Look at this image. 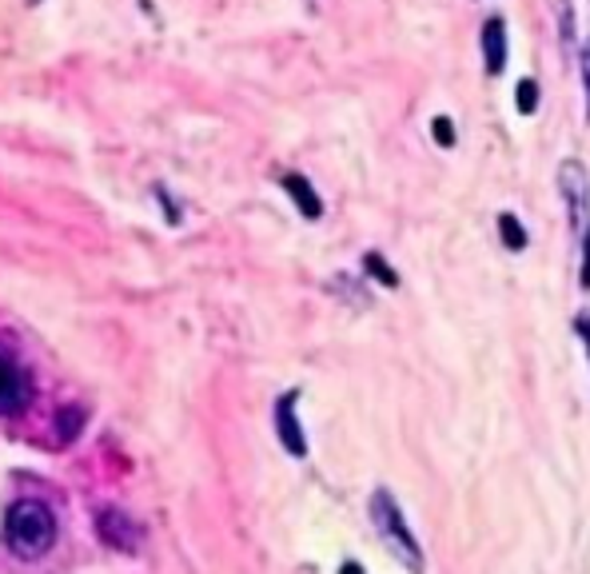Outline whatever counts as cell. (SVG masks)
I'll return each instance as SVG.
<instances>
[{
    "instance_id": "1",
    "label": "cell",
    "mask_w": 590,
    "mask_h": 574,
    "mask_svg": "<svg viewBox=\"0 0 590 574\" xmlns=\"http://www.w3.org/2000/svg\"><path fill=\"white\" fill-rule=\"evenodd\" d=\"M4 543L17 558H40L57 543V518L37 498H20L4 515Z\"/></svg>"
},
{
    "instance_id": "2",
    "label": "cell",
    "mask_w": 590,
    "mask_h": 574,
    "mask_svg": "<svg viewBox=\"0 0 590 574\" xmlns=\"http://www.w3.org/2000/svg\"><path fill=\"white\" fill-rule=\"evenodd\" d=\"M372 518H375V526H380V535L387 538L391 555H400L403 563L411 566V571L420 574L423 571V551H420V543H415V535L407 531V523H403L400 507H395V498H391L387 491H375Z\"/></svg>"
},
{
    "instance_id": "3",
    "label": "cell",
    "mask_w": 590,
    "mask_h": 574,
    "mask_svg": "<svg viewBox=\"0 0 590 574\" xmlns=\"http://www.w3.org/2000/svg\"><path fill=\"white\" fill-rule=\"evenodd\" d=\"M559 191H562V200H567V211H571L574 231L582 236V231L590 228V180H587V172H582L579 160H567L559 168Z\"/></svg>"
},
{
    "instance_id": "4",
    "label": "cell",
    "mask_w": 590,
    "mask_h": 574,
    "mask_svg": "<svg viewBox=\"0 0 590 574\" xmlns=\"http://www.w3.org/2000/svg\"><path fill=\"white\" fill-rule=\"evenodd\" d=\"M96 526H100L105 543L120 546V551H136V543H140V531H136V523L125 515V511H105Z\"/></svg>"
},
{
    "instance_id": "5",
    "label": "cell",
    "mask_w": 590,
    "mask_h": 574,
    "mask_svg": "<svg viewBox=\"0 0 590 574\" xmlns=\"http://www.w3.org/2000/svg\"><path fill=\"white\" fill-rule=\"evenodd\" d=\"M483 60H486V72L499 77L507 68V24L503 17H491L483 24Z\"/></svg>"
},
{
    "instance_id": "6",
    "label": "cell",
    "mask_w": 590,
    "mask_h": 574,
    "mask_svg": "<svg viewBox=\"0 0 590 574\" xmlns=\"http://www.w3.org/2000/svg\"><path fill=\"white\" fill-rule=\"evenodd\" d=\"M295 399L299 395H284L276 407V427H279V439H284V447L292 451V455H307V439L304 430H299V423H295Z\"/></svg>"
},
{
    "instance_id": "7",
    "label": "cell",
    "mask_w": 590,
    "mask_h": 574,
    "mask_svg": "<svg viewBox=\"0 0 590 574\" xmlns=\"http://www.w3.org/2000/svg\"><path fill=\"white\" fill-rule=\"evenodd\" d=\"M284 191L295 200V208L304 211V220H319V216H324V204H319V196H315L312 180H304L299 172L284 176Z\"/></svg>"
},
{
    "instance_id": "8",
    "label": "cell",
    "mask_w": 590,
    "mask_h": 574,
    "mask_svg": "<svg viewBox=\"0 0 590 574\" xmlns=\"http://www.w3.org/2000/svg\"><path fill=\"white\" fill-rule=\"evenodd\" d=\"M20 403H24V379H20L17 367L0 355V412H12Z\"/></svg>"
},
{
    "instance_id": "9",
    "label": "cell",
    "mask_w": 590,
    "mask_h": 574,
    "mask_svg": "<svg viewBox=\"0 0 590 574\" xmlns=\"http://www.w3.org/2000/svg\"><path fill=\"white\" fill-rule=\"evenodd\" d=\"M499 236H503L507 251H523L527 248V231H523V224L514 220L511 211H503V216H499Z\"/></svg>"
},
{
    "instance_id": "10",
    "label": "cell",
    "mask_w": 590,
    "mask_h": 574,
    "mask_svg": "<svg viewBox=\"0 0 590 574\" xmlns=\"http://www.w3.org/2000/svg\"><path fill=\"white\" fill-rule=\"evenodd\" d=\"M363 268H367V276L380 279L383 287H400V276L387 268V259H383L380 251H367V256H363Z\"/></svg>"
},
{
    "instance_id": "11",
    "label": "cell",
    "mask_w": 590,
    "mask_h": 574,
    "mask_svg": "<svg viewBox=\"0 0 590 574\" xmlns=\"http://www.w3.org/2000/svg\"><path fill=\"white\" fill-rule=\"evenodd\" d=\"M514 105H519V112L523 116H531V112H539V85L534 80H519V88H514Z\"/></svg>"
},
{
    "instance_id": "12",
    "label": "cell",
    "mask_w": 590,
    "mask_h": 574,
    "mask_svg": "<svg viewBox=\"0 0 590 574\" xmlns=\"http://www.w3.org/2000/svg\"><path fill=\"white\" fill-rule=\"evenodd\" d=\"M554 12H559V37L567 48H574V9H571V0H559L554 4Z\"/></svg>"
},
{
    "instance_id": "13",
    "label": "cell",
    "mask_w": 590,
    "mask_h": 574,
    "mask_svg": "<svg viewBox=\"0 0 590 574\" xmlns=\"http://www.w3.org/2000/svg\"><path fill=\"white\" fill-rule=\"evenodd\" d=\"M431 132H435V140L443 144V148H455V125H451V116H435V120H431Z\"/></svg>"
},
{
    "instance_id": "14",
    "label": "cell",
    "mask_w": 590,
    "mask_h": 574,
    "mask_svg": "<svg viewBox=\"0 0 590 574\" xmlns=\"http://www.w3.org/2000/svg\"><path fill=\"white\" fill-rule=\"evenodd\" d=\"M80 423H85V415H80L77 407H68V412H60V435H65V439H72V435H77V430H80Z\"/></svg>"
},
{
    "instance_id": "15",
    "label": "cell",
    "mask_w": 590,
    "mask_h": 574,
    "mask_svg": "<svg viewBox=\"0 0 590 574\" xmlns=\"http://www.w3.org/2000/svg\"><path fill=\"white\" fill-rule=\"evenodd\" d=\"M582 287H587V291H590V228L587 231H582Z\"/></svg>"
},
{
    "instance_id": "16",
    "label": "cell",
    "mask_w": 590,
    "mask_h": 574,
    "mask_svg": "<svg viewBox=\"0 0 590 574\" xmlns=\"http://www.w3.org/2000/svg\"><path fill=\"white\" fill-rule=\"evenodd\" d=\"M582 88H587V120H590V44L582 48Z\"/></svg>"
},
{
    "instance_id": "17",
    "label": "cell",
    "mask_w": 590,
    "mask_h": 574,
    "mask_svg": "<svg viewBox=\"0 0 590 574\" xmlns=\"http://www.w3.org/2000/svg\"><path fill=\"white\" fill-rule=\"evenodd\" d=\"M340 574H363V571H360V566H355V563H347V566H343Z\"/></svg>"
}]
</instances>
